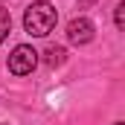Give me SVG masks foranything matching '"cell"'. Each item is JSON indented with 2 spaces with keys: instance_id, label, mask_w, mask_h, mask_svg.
Wrapping results in <instances>:
<instances>
[{
  "instance_id": "5",
  "label": "cell",
  "mask_w": 125,
  "mask_h": 125,
  "mask_svg": "<svg viewBox=\"0 0 125 125\" xmlns=\"http://www.w3.org/2000/svg\"><path fill=\"white\" fill-rule=\"evenodd\" d=\"M9 29H12V18H9L6 9H0V44H3V38L9 35Z\"/></svg>"
},
{
  "instance_id": "4",
  "label": "cell",
  "mask_w": 125,
  "mask_h": 125,
  "mask_svg": "<svg viewBox=\"0 0 125 125\" xmlns=\"http://www.w3.org/2000/svg\"><path fill=\"white\" fill-rule=\"evenodd\" d=\"M64 55H67L64 47H50V50L44 52V61H47V67H61V64H64Z\"/></svg>"
},
{
  "instance_id": "3",
  "label": "cell",
  "mask_w": 125,
  "mask_h": 125,
  "mask_svg": "<svg viewBox=\"0 0 125 125\" xmlns=\"http://www.w3.org/2000/svg\"><path fill=\"white\" fill-rule=\"evenodd\" d=\"M93 23L87 21V18H73L70 23H67V41L70 44H76V47H84V44H90L93 41Z\"/></svg>"
},
{
  "instance_id": "1",
  "label": "cell",
  "mask_w": 125,
  "mask_h": 125,
  "mask_svg": "<svg viewBox=\"0 0 125 125\" xmlns=\"http://www.w3.org/2000/svg\"><path fill=\"white\" fill-rule=\"evenodd\" d=\"M55 21H58V12L47 0H35L23 12V29L29 32L32 38H47L50 32L55 29Z\"/></svg>"
},
{
  "instance_id": "2",
  "label": "cell",
  "mask_w": 125,
  "mask_h": 125,
  "mask_svg": "<svg viewBox=\"0 0 125 125\" xmlns=\"http://www.w3.org/2000/svg\"><path fill=\"white\" fill-rule=\"evenodd\" d=\"M38 67V52L32 50L29 44H18L9 55V73L15 76H29L32 70Z\"/></svg>"
},
{
  "instance_id": "7",
  "label": "cell",
  "mask_w": 125,
  "mask_h": 125,
  "mask_svg": "<svg viewBox=\"0 0 125 125\" xmlns=\"http://www.w3.org/2000/svg\"><path fill=\"white\" fill-rule=\"evenodd\" d=\"M114 125H122V122H114Z\"/></svg>"
},
{
  "instance_id": "6",
  "label": "cell",
  "mask_w": 125,
  "mask_h": 125,
  "mask_svg": "<svg viewBox=\"0 0 125 125\" xmlns=\"http://www.w3.org/2000/svg\"><path fill=\"white\" fill-rule=\"evenodd\" d=\"M114 23H116V29H122V26H125V3H122V0H119L116 9H114Z\"/></svg>"
}]
</instances>
